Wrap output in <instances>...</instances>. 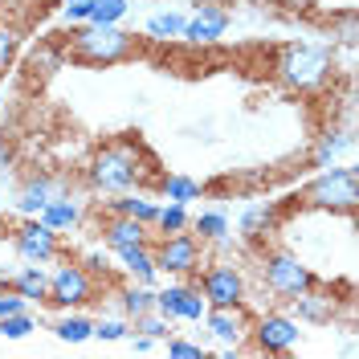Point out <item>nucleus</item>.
<instances>
[{
  "instance_id": "nucleus-14",
  "label": "nucleus",
  "mask_w": 359,
  "mask_h": 359,
  "mask_svg": "<svg viewBox=\"0 0 359 359\" xmlns=\"http://www.w3.org/2000/svg\"><path fill=\"white\" fill-rule=\"evenodd\" d=\"M347 302H351V298H339L327 282H314L311 290H302L298 298H290L286 306H290V314L298 323H306V327H331Z\"/></svg>"
},
{
  "instance_id": "nucleus-40",
  "label": "nucleus",
  "mask_w": 359,
  "mask_h": 359,
  "mask_svg": "<svg viewBox=\"0 0 359 359\" xmlns=\"http://www.w3.org/2000/svg\"><path fill=\"white\" fill-rule=\"evenodd\" d=\"M0 118H4V98H0Z\"/></svg>"
},
{
  "instance_id": "nucleus-18",
  "label": "nucleus",
  "mask_w": 359,
  "mask_h": 359,
  "mask_svg": "<svg viewBox=\"0 0 359 359\" xmlns=\"http://www.w3.org/2000/svg\"><path fill=\"white\" fill-rule=\"evenodd\" d=\"M98 233H102V249H107L111 257L123 253V249H131V245H147V241H151V224L131 221V217H118V212H111Z\"/></svg>"
},
{
  "instance_id": "nucleus-32",
  "label": "nucleus",
  "mask_w": 359,
  "mask_h": 359,
  "mask_svg": "<svg viewBox=\"0 0 359 359\" xmlns=\"http://www.w3.org/2000/svg\"><path fill=\"white\" fill-rule=\"evenodd\" d=\"M127 13H131V0H94L90 21L94 25H123Z\"/></svg>"
},
{
  "instance_id": "nucleus-27",
  "label": "nucleus",
  "mask_w": 359,
  "mask_h": 359,
  "mask_svg": "<svg viewBox=\"0 0 359 359\" xmlns=\"http://www.w3.org/2000/svg\"><path fill=\"white\" fill-rule=\"evenodd\" d=\"M355 139H351V131H327V135H318V143L311 147V163L314 168H327V163H335L339 151H347Z\"/></svg>"
},
{
  "instance_id": "nucleus-30",
  "label": "nucleus",
  "mask_w": 359,
  "mask_h": 359,
  "mask_svg": "<svg viewBox=\"0 0 359 359\" xmlns=\"http://www.w3.org/2000/svg\"><path fill=\"white\" fill-rule=\"evenodd\" d=\"M192 224V212H188V204H159V212H156V233H184Z\"/></svg>"
},
{
  "instance_id": "nucleus-7",
  "label": "nucleus",
  "mask_w": 359,
  "mask_h": 359,
  "mask_svg": "<svg viewBox=\"0 0 359 359\" xmlns=\"http://www.w3.org/2000/svg\"><path fill=\"white\" fill-rule=\"evenodd\" d=\"M151 257H156L159 273H168V278H192L204 266V241L192 229H184V233H159V237H151Z\"/></svg>"
},
{
  "instance_id": "nucleus-6",
  "label": "nucleus",
  "mask_w": 359,
  "mask_h": 359,
  "mask_svg": "<svg viewBox=\"0 0 359 359\" xmlns=\"http://www.w3.org/2000/svg\"><path fill=\"white\" fill-rule=\"evenodd\" d=\"M62 266L49 269V294H45V306L53 311H86L90 302H98V278L90 273L82 262H69L57 257Z\"/></svg>"
},
{
  "instance_id": "nucleus-19",
  "label": "nucleus",
  "mask_w": 359,
  "mask_h": 359,
  "mask_svg": "<svg viewBox=\"0 0 359 359\" xmlns=\"http://www.w3.org/2000/svg\"><path fill=\"white\" fill-rule=\"evenodd\" d=\"M37 221L49 224L53 233H69V229L82 224V201H74V192H62V196H53V201L37 212Z\"/></svg>"
},
{
  "instance_id": "nucleus-1",
  "label": "nucleus",
  "mask_w": 359,
  "mask_h": 359,
  "mask_svg": "<svg viewBox=\"0 0 359 359\" xmlns=\"http://www.w3.org/2000/svg\"><path fill=\"white\" fill-rule=\"evenodd\" d=\"M159 184V159L143 143L139 131H123L98 143L82 163V188L94 196H118V192H147Z\"/></svg>"
},
{
  "instance_id": "nucleus-33",
  "label": "nucleus",
  "mask_w": 359,
  "mask_h": 359,
  "mask_svg": "<svg viewBox=\"0 0 359 359\" xmlns=\"http://www.w3.org/2000/svg\"><path fill=\"white\" fill-rule=\"evenodd\" d=\"M127 335H131V318H127V314H118V318H94V339H102V343H123Z\"/></svg>"
},
{
  "instance_id": "nucleus-5",
  "label": "nucleus",
  "mask_w": 359,
  "mask_h": 359,
  "mask_svg": "<svg viewBox=\"0 0 359 359\" xmlns=\"http://www.w3.org/2000/svg\"><path fill=\"white\" fill-rule=\"evenodd\" d=\"M257 278L273 302H290L298 298L302 290H311L314 282H323L298 253L290 249H269V245H257Z\"/></svg>"
},
{
  "instance_id": "nucleus-20",
  "label": "nucleus",
  "mask_w": 359,
  "mask_h": 359,
  "mask_svg": "<svg viewBox=\"0 0 359 359\" xmlns=\"http://www.w3.org/2000/svg\"><path fill=\"white\" fill-rule=\"evenodd\" d=\"M118 269L131 278V282H143V286H156L159 282V269H156V257H151V241L147 245H131L123 253H114Z\"/></svg>"
},
{
  "instance_id": "nucleus-16",
  "label": "nucleus",
  "mask_w": 359,
  "mask_h": 359,
  "mask_svg": "<svg viewBox=\"0 0 359 359\" xmlns=\"http://www.w3.org/2000/svg\"><path fill=\"white\" fill-rule=\"evenodd\" d=\"M229 25H233V13L224 8V4H212V0H204L192 8V17H184V33H180V41L188 45H212L221 41L224 33H229Z\"/></svg>"
},
{
  "instance_id": "nucleus-2",
  "label": "nucleus",
  "mask_w": 359,
  "mask_h": 359,
  "mask_svg": "<svg viewBox=\"0 0 359 359\" xmlns=\"http://www.w3.org/2000/svg\"><path fill=\"white\" fill-rule=\"evenodd\" d=\"M66 62L69 66H86V69H111L123 62L139 57V41L135 33H127L123 25H69L66 33Z\"/></svg>"
},
{
  "instance_id": "nucleus-35",
  "label": "nucleus",
  "mask_w": 359,
  "mask_h": 359,
  "mask_svg": "<svg viewBox=\"0 0 359 359\" xmlns=\"http://www.w3.org/2000/svg\"><path fill=\"white\" fill-rule=\"evenodd\" d=\"M163 347H168V355H176V359H204V355H208L201 343H188V339H180L176 331L163 339Z\"/></svg>"
},
{
  "instance_id": "nucleus-41",
  "label": "nucleus",
  "mask_w": 359,
  "mask_h": 359,
  "mask_svg": "<svg viewBox=\"0 0 359 359\" xmlns=\"http://www.w3.org/2000/svg\"><path fill=\"white\" fill-rule=\"evenodd\" d=\"M0 217H4V196H0Z\"/></svg>"
},
{
  "instance_id": "nucleus-10",
  "label": "nucleus",
  "mask_w": 359,
  "mask_h": 359,
  "mask_svg": "<svg viewBox=\"0 0 359 359\" xmlns=\"http://www.w3.org/2000/svg\"><path fill=\"white\" fill-rule=\"evenodd\" d=\"M57 69H66V37H62V33L37 37V45L25 53V62H21L25 90H41L45 82L57 78Z\"/></svg>"
},
{
  "instance_id": "nucleus-22",
  "label": "nucleus",
  "mask_w": 359,
  "mask_h": 359,
  "mask_svg": "<svg viewBox=\"0 0 359 359\" xmlns=\"http://www.w3.org/2000/svg\"><path fill=\"white\" fill-rule=\"evenodd\" d=\"M8 286L21 294L29 306H33V302L45 306V294H49V269L37 266V262H25L21 269H13V282H8Z\"/></svg>"
},
{
  "instance_id": "nucleus-39",
  "label": "nucleus",
  "mask_w": 359,
  "mask_h": 359,
  "mask_svg": "<svg viewBox=\"0 0 359 359\" xmlns=\"http://www.w3.org/2000/svg\"><path fill=\"white\" fill-rule=\"evenodd\" d=\"M290 4H294V8H311L314 0H290Z\"/></svg>"
},
{
  "instance_id": "nucleus-21",
  "label": "nucleus",
  "mask_w": 359,
  "mask_h": 359,
  "mask_svg": "<svg viewBox=\"0 0 359 359\" xmlns=\"http://www.w3.org/2000/svg\"><path fill=\"white\" fill-rule=\"evenodd\" d=\"M111 298H118V311L127 314V318H139V314L156 311V286H143V282H118V286H111Z\"/></svg>"
},
{
  "instance_id": "nucleus-15",
  "label": "nucleus",
  "mask_w": 359,
  "mask_h": 359,
  "mask_svg": "<svg viewBox=\"0 0 359 359\" xmlns=\"http://www.w3.org/2000/svg\"><path fill=\"white\" fill-rule=\"evenodd\" d=\"M156 311L168 318V323H201L208 302L204 294L196 290V282H172V286H159L156 290Z\"/></svg>"
},
{
  "instance_id": "nucleus-37",
  "label": "nucleus",
  "mask_w": 359,
  "mask_h": 359,
  "mask_svg": "<svg viewBox=\"0 0 359 359\" xmlns=\"http://www.w3.org/2000/svg\"><path fill=\"white\" fill-rule=\"evenodd\" d=\"M17 311H29V302H25L17 290L4 286V290H0V318H4V314H17Z\"/></svg>"
},
{
  "instance_id": "nucleus-31",
  "label": "nucleus",
  "mask_w": 359,
  "mask_h": 359,
  "mask_svg": "<svg viewBox=\"0 0 359 359\" xmlns=\"http://www.w3.org/2000/svg\"><path fill=\"white\" fill-rule=\"evenodd\" d=\"M131 331H139V335H147L151 343H163V339L172 335V323L163 318L159 311H147V314H139L131 323Z\"/></svg>"
},
{
  "instance_id": "nucleus-12",
  "label": "nucleus",
  "mask_w": 359,
  "mask_h": 359,
  "mask_svg": "<svg viewBox=\"0 0 359 359\" xmlns=\"http://www.w3.org/2000/svg\"><path fill=\"white\" fill-rule=\"evenodd\" d=\"M8 241H13V249H17V257H21V262L49 266V262H57V257H62V233H53V229L41 224L37 217H25V221L8 233Z\"/></svg>"
},
{
  "instance_id": "nucleus-17",
  "label": "nucleus",
  "mask_w": 359,
  "mask_h": 359,
  "mask_svg": "<svg viewBox=\"0 0 359 359\" xmlns=\"http://www.w3.org/2000/svg\"><path fill=\"white\" fill-rule=\"evenodd\" d=\"M282 221H286V208L278 201H253L245 212H241L237 229H241V241L257 249V245H269V241L278 237Z\"/></svg>"
},
{
  "instance_id": "nucleus-42",
  "label": "nucleus",
  "mask_w": 359,
  "mask_h": 359,
  "mask_svg": "<svg viewBox=\"0 0 359 359\" xmlns=\"http://www.w3.org/2000/svg\"><path fill=\"white\" fill-rule=\"evenodd\" d=\"M0 4H17V0H0Z\"/></svg>"
},
{
  "instance_id": "nucleus-3",
  "label": "nucleus",
  "mask_w": 359,
  "mask_h": 359,
  "mask_svg": "<svg viewBox=\"0 0 359 359\" xmlns=\"http://www.w3.org/2000/svg\"><path fill=\"white\" fill-rule=\"evenodd\" d=\"M335 49L314 41H286L273 53V82L290 94H318L335 82Z\"/></svg>"
},
{
  "instance_id": "nucleus-28",
  "label": "nucleus",
  "mask_w": 359,
  "mask_h": 359,
  "mask_svg": "<svg viewBox=\"0 0 359 359\" xmlns=\"http://www.w3.org/2000/svg\"><path fill=\"white\" fill-rule=\"evenodd\" d=\"M180 33H184V13H156L143 25L147 41H180Z\"/></svg>"
},
{
  "instance_id": "nucleus-36",
  "label": "nucleus",
  "mask_w": 359,
  "mask_h": 359,
  "mask_svg": "<svg viewBox=\"0 0 359 359\" xmlns=\"http://www.w3.org/2000/svg\"><path fill=\"white\" fill-rule=\"evenodd\" d=\"M57 8H62V21H66V25H86L94 0H62Z\"/></svg>"
},
{
  "instance_id": "nucleus-25",
  "label": "nucleus",
  "mask_w": 359,
  "mask_h": 359,
  "mask_svg": "<svg viewBox=\"0 0 359 359\" xmlns=\"http://www.w3.org/2000/svg\"><path fill=\"white\" fill-rule=\"evenodd\" d=\"M188 229L201 237L204 245H221V241H229V233H233V224H229V217H224L221 208H204V212H196Z\"/></svg>"
},
{
  "instance_id": "nucleus-4",
  "label": "nucleus",
  "mask_w": 359,
  "mask_h": 359,
  "mask_svg": "<svg viewBox=\"0 0 359 359\" xmlns=\"http://www.w3.org/2000/svg\"><path fill=\"white\" fill-rule=\"evenodd\" d=\"M298 208H311V212H339V217H351L359 208V168L355 163H327L314 180H306L298 192H294Z\"/></svg>"
},
{
  "instance_id": "nucleus-9",
  "label": "nucleus",
  "mask_w": 359,
  "mask_h": 359,
  "mask_svg": "<svg viewBox=\"0 0 359 359\" xmlns=\"http://www.w3.org/2000/svg\"><path fill=\"white\" fill-rule=\"evenodd\" d=\"M196 290L204 294L208 306H241V302H249L245 269L237 262H204V269H196Z\"/></svg>"
},
{
  "instance_id": "nucleus-26",
  "label": "nucleus",
  "mask_w": 359,
  "mask_h": 359,
  "mask_svg": "<svg viewBox=\"0 0 359 359\" xmlns=\"http://www.w3.org/2000/svg\"><path fill=\"white\" fill-rule=\"evenodd\" d=\"M156 188L163 192V201H172V204H192V201H201L204 196V184L201 180H192V176H184V172L159 176Z\"/></svg>"
},
{
  "instance_id": "nucleus-24",
  "label": "nucleus",
  "mask_w": 359,
  "mask_h": 359,
  "mask_svg": "<svg viewBox=\"0 0 359 359\" xmlns=\"http://www.w3.org/2000/svg\"><path fill=\"white\" fill-rule=\"evenodd\" d=\"M107 212H118V217H131V221H143V224H156V212L159 204L147 196V192H118L107 201Z\"/></svg>"
},
{
  "instance_id": "nucleus-34",
  "label": "nucleus",
  "mask_w": 359,
  "mask_h": 359,
  "mask_svg": "<svg viewBox=\"0 0 359 359\" xmlns=\"http://www.w3.org/2000/svg\"><path fill=\"white\" fill-rule=\"evenodd\" d=\"M33 331H37V318L29 311H17V314H4L0 318V335L4 339H29Z\"/></svg>"
},
{
  "instance_id": "nucleus-23",
  "label": "nucleus",
  "mask_w": 359,
  "mask_h": 359,
  "mask_svg": "<svg viewBox=\"0 0 359 359\" xmlns=\"http://www.w3.org/2000/svg\"><path fill=\"white\" fill-rule=\"evenodd\" d=\"M49 331L62 343H86V339H94V318L86 311H57L49 318Z\"/></svg>"
},
{
  "instance_id": "nucleus-13",
  "label": "nucleus",
  "mask_w": 359,
  "mask_h": 359,
  "mask_svg": "<svg viewBox=\"0 0 359 359\" xmlns=\"http://www.w3.org/2000/svg\"><path fill=\"white\" fill-rule=\"evenodd\" d=\"M62 192H74V176L69 172H29V176L17 184V212L21 217H37L45 204L53 201V196H62Z\"/></svg>"
},
{
  "instance_id": "nucleus-29",
  "label": "nucleus",
  "mask_w": 359,
  "mask_h": 359,
  "mask_svg": "<svg viewBox=\"0 0 359 359\" xmlns=\"http://www.w3.org/2000/svg\"><path fill=\"white\" fill-rule=\"evenodd\" d=\"M17 53H21V29L13 21H0V82L17 69Z\"/></svg>"
},
{
  "instance_id": "nucleus-11",
  "label": "nucleus",
  "mask_w": 359,
  "mask_h": 359,
  "mask_svg": "<svg viewBox=\"0 0 359 359\" xmlns=\"http://www.w3.org/2000/svg\"><path fill=\"white\" fill-rule=\"evenodd\" d=\"M204 327H208V335L221 343V355H237V351H245L249 343V323H253V314L245 311V302L241 306H208L201 318Z\"/></svg>"
},
{
  "instance_id": "nucleus-8",
  "label": "nucleus",
  "mask_w": 359,
  "mask_h": 359,
  "mask_svg": "<svg viewBox=\"0 0 359 359\" xmlns=\"http://www.w3.org/2000/svg\"><path fill=\"white\" fill-rule=\"evenodd\" d=\"M298 339H302V323L290 311H266L249 323L245 347L257 351V355H286V351L298 347Z\"/></svg>"
},
{
  "instance_id": "nucleus-38",
  "label": "nucleus",
  "mask_w": 359,
  "mask_h": 359,
  "mask_svg": "<svg viewBox=\"0 0 359 359\" xmlns=\"http://www.w3.org/2000/svg\"><path fill=\"white\" fill-rule=\"evenodd\" d=\"M57 4H62V0H33V8H37V13H49V8H57Z\"/></svg>"
}]
</instances>
